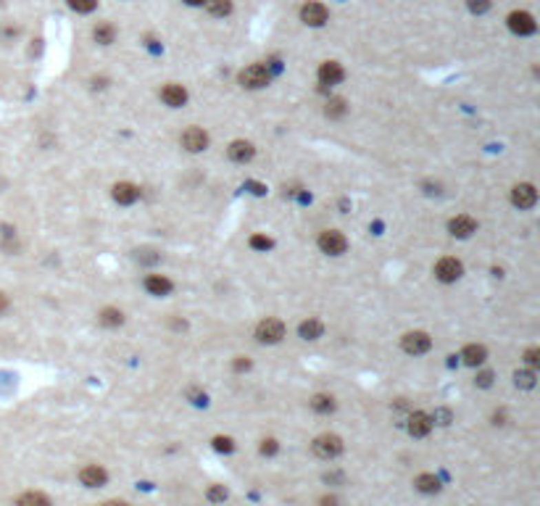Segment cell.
I'll list each match as a JSON object with an SVG mask.
<instances>
[{
    "label": "cell",
    "instance_id": "obj_33",
    "mask_svg": "<svg viewBox=\"0 0 540 506\" xmlns=\"http://www.w3.org/2000/svg\"><path fill=\"white\" fill-rule=\"evenodd\" d=\"M251 245L258 248V251H267V248H271V240L264 238V235H253V238H251Z\"/></svg>",
    "mask_w": 540,
    "mask_h": 506
},
{
    "label": "cell",
    "instance_id": "obj_22",
    "mask_svg": "<svg viewBox=\"0 0 540 506\" xmlns=\"http://www.w3.org/2000/svg\"><path fill=\"white\" fill-rule=\"evenodd\" d=\"M92 37H95L101 45H111L114 43V37H116V30H114L111 24H105L103 21V24H98V27L92 30Z\"/></svg>",
    "mask_w": 540,
    "mask_h": 506
},
{
    "label": "cell",
    "instance_id": "obj_15",
    "mask_svg": "<svg viewBox=\"0 0 540 506\" xmlns=\"http://www.w3.org/2000/svg\"><path fill=\"white\" fill-rule=\"evenodd\" d=\"M137 198H140V190H137L132 182H119V185H114V201L121 203V206L135 203Z\"/></svg>",
    "mask_w": 540,
    "mask_h": 506
},
{
    "label": "cell",
    "instance_id": "obj_27",
    "mask_svg": "<svg viewBox=\"0 0 540 506\" xmlns=\"http://www.w3.org/2000/svg\"><path fill=\"white\" fill-rule=\"evenodd\" d=\"M69 6L74 8L76 14H90L98 8V0H69Z\"/></svg>",
    "mask_w": 540,
    "mask_h": 506
},
{
    "label": "cell",
    "instance_id": "obj_4",
    "mask_svg": "<svg viewBox=\"0 0 540 506\" xmlns=\"http://www.w3.org/2000/svg\"><path fill=\"white\" fill-rule=\"evenodd\" d=\"M256 338L261 343H280L285 338V325L280 319H264L258 327H256Z\"/></svg>",
    "mask_w": 540,
    "mask_h": 506
},
{
    "label": "cell",
    "instance_id": "obj_41",
    "mask_svg": "<svg viewBox=\"0 0 540 506\" xmlns=\"http://www.w3.org/2000/svg\"><path fill=\"white\" fill-rule=\"evenodd\" d=\"M103 506H127L124 501H108V504H103Z\"/></svg>",
    "mask_w": 540,
    "mask_h": 506
},
{
    "label": "cell",
    "instance_id": "obj_39",
    "mask_svg": "<svg viewBox=\"0 0 540 506\" xmlns=\"http://www.w3.org/2000/svg\"><path fill=\"white\" fill-rule=\"evenodd\" d=\"M8 309V298H6V293H0V314Z\"/></svg>",
    "mask_w": 540,
    "mask_h": 506
},
{
    "label": "cell",
    "instance_id": "obj_14",
    "mask_svg": "<svg viewBox=\"0 0 540 506\" xmlns=\"http://www.w3.org/2000/svg\"><path fill=\"white\" fill-rule=\"evenodd\" d=\"M430 430H433V417H430V414H424V412L411 414V419H408V432H411L414 438H424Z\"/></svg>",
    "mask_w": 540,
    "mask_h": 506
},
{
    "label": "cell",
    "instance_id": "obj_28",
    "mask_svg": "<svg viewBox=\"0 0 540 506\" xmlns=\"http://www.w3.org/2000/svg\"><path fill=\"white\" fill-rule=\"evenodd\" d=\"M343 114H345V101L343 98H332L330 103H327V117L335 119V117H343Z\"/></svg>",
    "mask_w": 540,
    "mask_h": 506
},
{
    "label": "cell",
    "instance_id": "obj_9",
    "mask_svg": "<svg viewBox=\"0 0 540 506\" xmlns=\"http://www.w3.org/2000/svg\"><path fill=\"white\" fill-rule=\"evenodd\" d=\"M430 335L427 332H406L404 335V351L406 354H427L430 351Z\"/></svg>",
    "mask_w": 540,
    "mask_h": 506
},
{
    "label": "cell",
    "instance_id": "obj_32",
    "mask_svg": "<svg viewBox=\"0 0 540 506\" xmlns=\"http://www.w3.org/2000/svg\"><path fill=\"white\" fill-rule=\"evenodd\" d=\"M225 498H227V491L222 488V485H214V488H209V501L219 504V501H225Z\"/></svg>",
    "mask_w": 540,
    "mask_h": 506
},
{
    "label": "cell",
    "instance_id": "obj_3",
    "mask_svg": "<svg viewBox=\"0 0 540 506\" xmlns=\"http://www.w3.org/2000/svg\"><path fill=\"white\" fill-rule=\"evenodd\" d=\"M300 19H303V24H309V27H322V24H327L330 11H327V6H324V3L309 0V3L300 8Z\"/></svg>",
    "mask_w": 540,
    "mask_h": 506
},
{
    "label": "cell",
    "instance_id": "obj_20",
    "mask_svg": "<svg viewBox=\"0 0 540 506\" xmlns=\"http://www.w3.org/2000/svg\"><path fill=\"white\" fill-rule=\"evenodd\" d=\"M300 338L303 341H316V338H322V332H324V327H322V322L319 319H306L303 325H300Z\"/></svg>",
    "mask_w": 540,
    "mask_h": 506
},
{
    "label": "cell",
    "instance_id": "obj_34",
    "mask_svg": "<svg viewBox=\"0 0 540 506\" xmlns=\"http://www.w3.org/2000/svg\"><path fill=\"white\" fill-rule=\"evenodd\" d=\"M525 358H527V364H530V367H538V364H540V351H538V348H530V351L525 354Z\"/></svg>",
    "mask_w": 540,
    "mask_h": 506
},
{
    "label": "cell",
    "instance_id": "obj_25",
    "mask_svg": "<svg viewBox=\"0 0 540 506\" xmlns=\"http://www.w3.org/2000/svg\"><path fill=\"white\" fill-rule=\"evenodd\" d=\"M311 409L319 412V414H330L332 409H335V398H332V396H314Z\"/></svg>",
    "mask_w": 540,
    "mask_h": 506
},
{
    "label": "cell",
    "instance_id": "obj_29",
    "mask_svg": "<svg viewBox=\"0 0 540 506\" xmlns=\"http://www.w3.org/2000/svg\"><path fill=\"white\" fill-rule=\"evenodd\" d=\"M514 383H517V387H532L535 385V372H517Z\"/></svg>",
    "mask_w": 540,
    "mask_h": 506
},
{
    "label": "cell",
    "instance_id": "obj_40",
    "mask_svg": "<svg viewBox=\"0 0 540 506\" xmlns=\"http://www.w3.org/2000/svg\"><path fill=\"white\" fill-rule=\"evenodd\" d=\"M185 3H187V6H203L206 0H185Z\"/></svg>",
    "mask_w": 540,
    "mask_h": 506
},
{
    "label": "cell",
    "instance_id": "obj_18",
    "mask_svg": "<svg viewBox=\"0 0 540 506\" xmlns=\"http://www.w3.org/2000/svg\"><path fill=\"white\" fill-rule=\"evenodd\" d=\"M229 159L238 161V164L251 161V159H253V145H251L248 140H235V143L229 145Z\"/></svg>",
    "mask_w": 540,
    "mask_h": 506
},
{
    "label": "cell",
    "instance_id": "obj_7",
    "mask_svg": "<svg viewBox=\"0 0 540 506\" xmlns=\"http://www.w3.org/2000/svg\"><path fill=\"white\" fill-rule=\"evenodd\" d=\"M511 203L519 206V209H532V206L538 203V190H535L532 185L522 182V185H517V188L511 190Z\"/></svg>",
    "mask_w": 540,
    "mask_h": 506
},
{
    "label": "cell",
    "instance_id": "obj_17",
    "mask_svg": "<svg viewBox=\"0 0 540 506\" xmlns=\"http://www.w3.org/2000/svg\"><path fill=\"white\" fill-rule=\"evenodd\" d=\"M161 98H164L166 105L180 108V105L187 103V90L182 88V85H166V88L161 90Z\"/></svg>",
    "mask_w": 540,
    "mask_h": 506
},
{
    "label": "cell",
    "instance_id": "obj_2",
    "mask_svg": "<svg viewBox=\"0 0 540 506\" xmlns=\"http://www.w3.org/2000/svg\"><path fill=\"white\" fill-rule=\"evenodd\" d=\"M314 454L319 459L330 462V459H335V456L343 454V441H340L338 435H319L314 441Z\"/></svg>",
    "mask_w": 540,
    "mask_h": 506
},
{
    "label": "cell",
    "instance_id": "obj_12",
    "mask_svg": "<svg viewBox=\"0 0 540 506\" xmlns=\"http://www.w3.org/2000/svg\"><path fill=\"white\" fill-rule=\"evenodd\" d=\"M448 230H450V235L453 238H469L472 232H477V222L472 219V216H456V219H450V224H448Z\"/></svg>",
    "mask_w": 540,
    "mask_h": 506
},
{
    "label": "cell",
    "instance_id": "obj_5",
    "mask_svg": "<svg viewBox=\"0 0 540 506\" xmlns=\"http://www.w3.org/2000/svg\"><path fill=\"white\" fill-rule=\"evenodd\" d=\"M461 272H464L461 261H459V259H450V256H446V259H440V261H437L435 277L440 280V283H456V280L461 277Z\"/></svg>",
    "mask_w": 540,
    "mask_h": 506
},
{
    "label": "cell",
    "instance_id": "obj_24",
    "mask_svg": "<svg viewBox=\"0 0 540 506\" xmlns=\"http://www.w3.org/2000/svg\"><path fill=\"white\" fill-rule=\"evenodd\" d=\"M121 322H124V314L119 309H103L101 312V325H105V327H119Z\"/></svg>",
    "mask_w": 540,
    "mask_h": 506
},
{
    "label": "cell",
    "instance_id": "obj_1",
    "mask_svg": "<svg viewBox=\"0 0 540 506\" xmlns=\"http://www.w3.org/2000/svg\"><path fill=\"white\" fill-rule=\"evenodd\" d=\"M271 82V72L264 63H251L248 69L240 72V85L248 90H261Z\"/></svg>",
    "mask_w": 540,
    "mask_h": 506
},
{
    "label": "cell",
    "instance_id": "obj_23",
    "mask_svg": "<svg viewBox=\"0 0 540 506\" xmlns=\"http://www.w3.org/2000/svg\"><path fill=\"white\" fill-rule=\"evenodd\" d=\"M414 485L419 488L422 493H437L440 491V480L435 475H419L414 480Z\"/></svg>",
    "mask_w": 540,
    "mask_h": 506
},
{
    "label": "cell",
    "instance_id": "obj_10",
    "mask_svg": "<svg viewBox=\"0 0 540 506\" xmlns=\"http://www.w3.org/2000/svg\"><path fill=\"white\" fill-rule=\"evenodd\" d=\"M182 145L190 150V153H200V150L209 148V134L198 127H190L187 132L182 134Z\"/></svg>",
    "mask_w": 540,
    "mask_h": 506
},
{
    "label": "cell",
    "instance_id": "obj_38",
    "mask_svg": "<svg viewBox=\"0 0 540 506\" xmlns=\"http://www.w3.org/2000/svg\"><path fill=\"white\" fill-rule=\"evenodd\" d=\"M322 506H338V498H335V496H324V498H322Z\"/></svg>",
    "mask_w": 540,
    "mask_h": 506
},
{
    "label": "cell",
    "instance_id": "obj_8",
    "mask_svg": "<svg viewBox=\"0 0 540 506\" xmlns=\"http://www.w3.org/2000/svg\"><path fill=\"white\" fill-rule=\"evenodd\" d=\"M509 30L514 32V34H532V32L538 30V24H535V19L527 14V11H514V14L509 16Z\"/></svg>",
    "mask_w": 540,
    "mask_h": 506
},
{
    "label": "cell",
    "instance_id": "obj_16",
    "mask_svg": "<svg viewBox=\"0 0 540 506\" xmlns=\"http://www.w3.org/2000/svg\"><path fill=\"white\" fill-rule=\"evenodd\" d=\"M172 280H166L164 274H148L145 277V290H148L150 296H169L172 293Z\"/></svg>",
    "mask_w": 540,
    "mask_h": 506
},
{
    "label": "cell",
    "instance_id": "obj_26",
    "mask_svg": "<svg viewBox=\"0 0 540 506\" xmlns=\"http://www.w3.org/2000/svg\"><path fill=\"white\" fill-rule=\"evenodd\" d=\"M206 6H209V11L214 16L232 14V0H206Z\"/></svg>",
    "mask_w": 540,
    "mask_h": 506
},
{
    "label": "cell",
    "instance_id": "obj_13",
    "mask_svg": "<svg viewBox=\"0 0 540 506\" xmlns=\"http://www.w3.org/2000/svg\"><path fill=\"white\" fill-rule=\"evenodd\" d=\"M79 480L87 485V488H101V485H105V480H108V475H105L103 467H98V464H90V467H85L82 472H79Z\"/></svg>",
    "mask_w": 540,
    "mask_h": 506
},
{
    "label": "cell",
    "instance_id": "obj_19",
    "mask_svg": "<svg viewBox=\"0 0 540 506\" xmlns=\"http://www.w3.org/2000/svg\"><path fill=\"white\" fill-rule=\"evenodd\" d=\"M485 356H488V351H485V345H466L464 354H461V358H464L469 367H477V364H482L485 361Z\"/></svg>",
    "mask_w": 540,
    "mask_h": 506
},
{
    "label": "cell",
    "instance_id": "obj_30",
    "mask_svg": "<svg viewBox=\"0 0 540 506\" xmlns=\"http://www.w3.org/2000/svg\"><path fill=\"white\" fill-rule=\"evenodd\" d=\"M469 3V11L472 14H485L490 8V0H466Z\"/></svg>",
    "mask_w": 540,
    "mask_h": 506
},
{
    "label": "cell",
    "instance_id": "obj_6",
    "mask_svg": "<svg viewBox=\"0 0 540 506\" xmlns=\"http://www.w3.org/2000/svg\"><path fill=\"white\" fill-rule=\"evenodd\" d=\"M319 248L324 253H330V256H340V253L348 248V240H345L338 230H324V232L319 235Z\"/></svg>",
    "mask_w": 540,
    "mask_h": 506
},
{
    "label": "cell",
    "instance_id": "obj_31",
    "mask_svg": "<svg viewBox=\"0 0 540 506\" xmlns=\"http://www.w3.org/2000/svg\"><path fill=\"white\" fill-rule=\"evenodd\" d=\"M214 448H216V451H227V454H229V451L235 448V443H232V438H222V435H219V438H214Z\"/></svg>",
    "mask_w": 540,
    "mask_h": 506
},
{
    "label": "cell",
    "instance_id": "obj_37",
    "mask_svg": "<svg viewBox=\"0 0 540 506\" xmlns=\"http://www.w3.org/2000/svg\"><path fill=\"white\" fill-rule=\"evenodd\" d=\"M248 367H251V361H248V358H242V356H238V361H235V370L240 372V370H248Z\"/></svg>",
    "mask_w": 540,
    "mask_h": 506
},
{
    "label": "cell",
    "instance_id": "obj_21",
    "mask_svg": "<svg viewBox=\"0 0 540 506\" xmlns=\"http://www.w3.org/2000/svg\"><path fill=\"white\" fill-rule=\"evenodd\" d=\"M16 506H53V504H50V498H48L45 493L30 491V493H24L19 501H16Z\"/></svg>",
    "mask_w": 540,
    "mask_h": 506
},
{
    "label": "cell",
    "instance_id": "obj_35",
    "mask_svg": "<svg viewBox=\"0 0 540 506\" xmlns=\"http://www.w3.org/2000/svg\"><path fill=\"white\" fill-rule=\"evenodd\" d=\"M493 383V372H482V374H477V385L480 387H488Z\"/></svg>",
    "mask_w": 540,
    "mask_h": 506
},
{
    "label": "cell",
    "instance_id": "obj_36",
    "mask_svg": "<svg viewBox=\"0 0 540 506\" xmlns=\"http://www.w3.org/2000/svg\"><path fill=\"white\" fill-rule=\"evenodd\" d=\"M274 451H277V441H264V443H261V454H274Z\"/></svg>",
    "mask_w": 540,
    "mask_h": 506
},
{
    "label": "cell",
    "instance_id": "obj_11",
    "mask_svg": "<svg viewBox=\"0 0 540 506\" xmlns=\"http://www.w3.org/2000/svg\"><path fill=\"white\" fill-rule=\"evenodd\" d=\"M343 66L338 63V61H324L322 66H319V82L322 85H338V82H343Z\"/></svg>",
    "mask_w": 540,
    "mask_h": 506
}]
</instances>
